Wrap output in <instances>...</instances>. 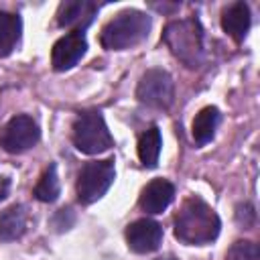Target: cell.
I'll use <instances>...</instances> for the list:
<instances>
[{"label": "cell", "mask_w": 260, "mask_h": 260, "mask_svg": "<svg viewBox=\"0 0 260 260\" xmlns=\"http://www.w3.org/2000/svg\"><path fill=\"white\" fill-rule=\"evenodd\" d=\"M173 223L175 238L189 246H203L213 242L221 228L217 213L199 197L185 199Z\"/></svg>", "instance_id": "cell-1"}, {"label": "cell", "mask_w": 260, "mask_h": 260, "mask_svg": "<svg viewBox=\"0 0 260 260\" xmlns=\"http://www.w3.org/2000/svg\"><path fill=\"white\" fill-rule=\"evenodd\" d=\"M148 30H150V16L130 8V10H122L102 28L100 43L104 49L122 51L142 43L148 37Z\"/></svg>", "instance_id": "cell-2"}, {"label": "cell", "mask_w": 260, "mask_h": 260, "mask_svg": "<svg viewBox=\"0 0 260 260\" xmlns=\"http://www.w3.org/2000/svg\"><path fill=\"white\" fill-rule=\"evenodd\" d=\"M162 39L171 53L187 67H199L203 59V35L201 24L195 18L173 20L167 24Z\"/></svg>", "instance_id": "cell-3"}, {"label": "cell", "mask_w": 260, "mask_h": 260, "mask_svg": "<svg viewBox=\"0 0 260 260\" xmlns=\"http://www.w3.org/2000/svg\"><path fill=\"white\" fill-rule=\"evenodd\" d=\"M71 138L75 148L83 154H100L114 144L112 134L104 122V116L98 110H85L77 114Z\"/></svg>", "instance_id": "cell-4"}, {"label": "cell", "mask_w": 260, "mask_h": 260, "mask_svg": "<svg viewBox=\"0 0 260 260\" xmlns=\"http://www.w3.org/2000/svg\"><path fill=\"white\" fill-rule=\"evenodd\" d=\"M116 179V167L112 158L85 162L77 175V199L83 205H89L106 195Z\"/></svg>", "instance_id": "cell-5"}, {"label": "cell", "mask_w": 260, "mask_h": 260, "mask_svg": "<svg viewBox=\"0 0 260 260\" xmlns=\"http://www.w3.org/2000/svg\"><path fill=\"white\" fill-rule=\"evenodd\" d=\"M173 95H175V85L173 79L167 71L162 69H148L136 87V98L156 110H167L173 104Z\"/></svg>", "instance_id": "cell-6"}, {"label": "cell", "mask_w": 260, "mask_h": 260, "mask_svg": "<svg viewBox=\"0 0 260 260\" xmlns=\"http://www.w3.org/2000/svg\"><path fill=\"white\" fill-rule=\"evenodd\" d=\"M39 136H41V130H39V124L26 116V114H20V116H14L8 120V124L2 128V134H0V144L6 152L10 154H20L28 148H32L37 142H39Z\"/></svg>", "instance_id": "cell-7"}, {"label": "cell", "mask_w": 260, "mask_h": 260, "mask_svg": "<svg viewBox=\"0 0 260 260\" xmlns=\"http://www.w3.org/2000/svg\"><path fill=\"white\" fill-rule=\"evenodd\" d=\"M126 242H128V248L136 254L154 252L162 242V228L158 221L148 217L136 219L126 228Z\"/></svg>", "instance_id": "cell-8"}, {"label": "cell", "mask_w": 260, "mask_h": 260, "mask_svg": "<svg viewBox=\"0 0 260 260\" xmlns=\"http://www.w3.org/2000/svg\"><path fill=\"white\" fill-rule=\"evenodd\" d=\"M87 41L81 30H71L65 37H61L51 51V65L55 71H67L85 55Z\"/></svg>", "instance_id": "cell-9"}, {"label": "cell", "mask_w": 260, "mask_h": 260, "mask_svg": "<svg viewBox=\"0 0 260 260\" xmlns=\"http://www.w3.org/2000/svg\"><path fill=\"white\" fill-rule=\"evenodd\" d=\"M98 12V4L89 0H65L59 4L57 10V24L63 28L71 30H81L87 28Z\"/></svg>", "instance_id": "cell-10"}, {"label": "cell", "mask_w": 260, "mask_h": 260, "mask_svg": "<svg viewBox=\"0 0 260 260\" xmlns=\"http://www.w3.org/2000/svg\"><path fill=\"white\" fill-rule=\"evenodd\" d=\"M175 199V187L167 179H154L150 181L138 199V205L146 213H162Z\"/></svg>", "instance_id": "cell-11"}, {"label": "cell", "mask_w": 260, "mask_h": 260, "mask_svg": "<svg viewBox=\"0 0 260 260\" xmlns=\"http://www.w3.org/2000/svg\"><path fill=\"white\" fill-rule=\"evenodd\" d=\"M250 22H252V18H250V8H248V4H244V2H234V4L225 6L223 12H221V28H223L234 41H238V43H242L244 37L248 35Z\"/></svg>", "instance_id": "cell-12"}, {"label": "cell", "mask_w": 260, "mask_h": 260, "mask_svg": "<svg viewBox=\"0 0 260 260\" xmlns=\"http://www.w3.org/2000/svg\"><path fill=\"white\" fill-rule=\"evenodd\" d=\"M28 211L24 205L14 203L0 211V242H12L18 240L26 232Z\"/></svg>", "instance_id": "cell-13"}, {"label": "cell", "mask_w": 260, "mask_h": 260, "mask_svg": "<svg viewBox=\"0 0 260 260\" xmlns=\"http://www.w3.org/2000/svg\"><path fill=\"white\" fill-rule=\"evenodd\" d=\"M20 32H22L20 16L0 10V59L8 57L16 49L20 41Z\"/></svg>", "instance_id": "cell-14"}, {"label": "cell", "mask_w": 260, "mask_h": 260, "mask_svg": "<svg viewBox=\"0 0 260 260\" xmlns=\"http://www.w3.org/2000/svg\"><path fill=\"white\" fill-rule=\"evenodd\" d=\"M217 124H219V110L213 108V106L203 108L193 120V130H191L193 132V140L197 144H207L213 138Z\"/></svg>", "instance_id": "cell-15"}, {"label": "cell", "mask_w": 260, "mask_h": 260, "mask_svg": "<svg viewBox=\"0 0 260 260\" xmlns=\"http://www.w3.org/2000/svg\"><path fill=\"white\" fill-rule=\"evenodd\" d=\"M160 146H162V138H160V130L156 126H150L138 140V158L144 167L154 169L158 162V154H160Z\"/></svg>", "instance_id": "cell-16"}, {"label": "cell", "mask_w": 260, "mask_h": 260, "mask_svg": "<svg viewBox=\"0 0 260 260\" xmlns=\"http://www.w3.org/2000/svg\"><path fill=\"white\" fill-rule=\"evenodd\" d=\"M35 197L43 203H53L59 197V177L55 165H49L43 171L39 183L35 185Z\"/></svg>", "instance_id": "cell-17"}, {"label": "cell", "mask_w": 260, "mask_h": 260, "mask_svg": "<svg viewBox=\"0 0 260 260\" xmlns=\"http://www.w3.org/2000/svg\"><path fill=\"white\" fill-rule=\"evenodd\" d=\"M225 260H258V246L254 242H236L228 250Z\"/></svg>", "instance_id": "cell-18"}, {"label": "cell", "mask_w": 260, "mask_h": 260, "mask_svg": "<svg viewBox=\"0 0 260 260\" xmlns=\"http://www.w3.org/2000/svg\"><path fill=\"white\" fill-rule=\"evenodd\" d=\"M236 215H238V221H240V223L244 221V217H250V221H254V209H252L250 205H240Z\"/></svg>", "instance_id": "cell-19"}, {"label": "cell", "mask_w": 260, "mask_h": 260, "mask_svg": "<svg viewBox=\"0 0 260 260\" xmlns=\"http://www.w3.org/2000/svg\"><path fill=\"white\" fill-rule=\"evenodd\" d=\"M8 191H10V179H6V177H0V201L8 195Z\"/></svg>", "instance_id": "cell-20"}, {"label": "cell", "mask_w": 260, "mask_h": 260, "mask_svg": "<svg viewBox=\"0 0 260 260\" xmlns=\"http://www.w3.org/2000/svg\"><path fill=\"white\" fill-rule=\"evenodd\" d=\"M156 260H173V258H156Z\"/></svg>", "instance_id": "cell-21"}]
</instances>
